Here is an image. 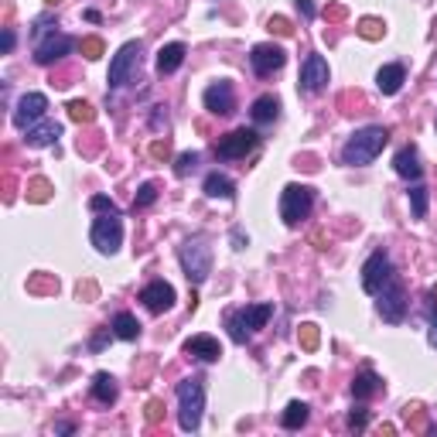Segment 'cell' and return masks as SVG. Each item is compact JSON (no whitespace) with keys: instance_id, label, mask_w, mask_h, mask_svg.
Wrapping results in <instances>:
<instances>
[{"instance_id":"obj_27","label":"cell","mask_w":437,"mask_h":437,"mask_svg":"<svg viewBox=\"0 0 437 437\" xmlns=\"http://www.w3.org/2000/svg\"><path fill=\"white\" fill-rule=\"evenodd\" d=\"M308 417H311V410H308V403H301V400H294V403H287V410H284V417H280V424H284V431H301V427L308 424Z\"/></svg>"},{"instance_id":"obj_22","label":"cell","mask_w":437,"mask_h":437,"mask_svg":"<svg viewBox=\"0 0 437 437\" xmlns=\"http://www.w3.org/2000/svg\"><path fill=\"white\" fill-rule=\"evenodd\" d=\"M181 62H184V45H181V41H171V45H164V48L158 52V72H161V76L178 72Z\"/></svg>"},{"instance_id":"obj_25","label":"cell","mask_w":437,"mask_h":437,"mask_svg":"<svg viewBox=\"0 0 437 437\" xmlns=\"http://www.w3.org/2000/svg\"><path fill=\"white\" fill-rule=\"evenodd\" d=\"M205 195H209V198H222V202H229V198L236 195V184H233V178L212 171V175L205 178Z\"/></svg>"},{"instance_id":"obj_40","label":"cell","mask_w":437,"mask_h":437,"mask_svg":"<svg viewBox=\"0 0 437 437\" xmlns=\"http://www.w3.org/2000/svg\"><path fill=\"white\" fill-rule=\"evenodd\" d=\"M144 417H147L151 424H158V420L164 417V403H161V400H147V410H144Z\"/></svg>"},{"instance_id":"obj_23","label":"cell","mask_w":437,"mask_h":437,"mask_svg":"<svg viewBox=\"0 0 437 437\" xmlns=\"http://www.w3.org/2000/svg\"><path fill=\"white\" fill-rule=\"evenodd\" d=\"M250 116H253V123H260V127H263V123H273V120L280 116V99H277V96H270V92L260 96V99L253 103Z\"/></svg>"},{"instance_id":"obj_24","label":"cell","mask_w":437,"mask_h":437,"mask_svg":"<svg viewBox=\"0 0 437 437\" xmlns=\"http://www.w3.org/2000/svg\"><path fill=\"white\" fill-rule=\"evenodd\" d=\"M113 335L116 339H123V342H137V335H140V321L130 315V311H120L116 318H113Z\"/></svg>"},{"instance_id":"obj_46","label":"cell","mask_w":437,"mask_h":437,"mask_svg":"<svg viewBox=\"0 0 437 437\" xmlns=\"http://www.w3.org/2000/svg\"><path fill=\"white\" fill-rule=\"evenodd\" d=\"M297 10H301V17H308V21L315 17V3H311V0H297Z\"/></svg>"},{"instance_id":"obj_6","label":"cell","mask_w":437,"mask_h":437,"mask_svg":"<svg viewBox=\"0 0 437 437\" xmlns=\"http://www.w3.org/2000/svg\"><path fill=\"white\" fill-rule=\"evenodd\" d=\"M315 209V191L308 184H287L280 191V219L287 226H301Z\"/></svg>"},{"instance_id":"obj_10","label":"cell","mask_w":437,"mask_h":437,"mask_svg":"<svg viewBox=\"0 0 437 437\" xmlns=\"http://www.w3.org/2000/svg\"><path fill=\"white\" fill-rule=\"evenodd\" d=\"M376 297H379V315H383V321L400 325L403 315H407V290H403V284H400L396 277H390L386 287H383Z\"/></svg>"},{"instance_id":"obj_44","label":"cell","mask_w":437,"mask_h":437,"mask_svg":"<svg viewBox=\"0 0 437 437\" xmlns=\"http://www.w3.org/2000/svg\"><path fill=\"white\" fill-rule=\"evenodd\" d=\"M79 297H96V284L92 280H79Z\"/></svg>"},{"instance_id":"obj_34","label":"cell","mask_w":437,"mask_h":437,"mask_svg":"<svg viewBox=\"0 0 437 437\" xmlns=\"http://www.w3.org/2000/svg\"><path fill=\"white\" fill-rule=\"evenodd\" d=\"M154 198H158V188L147 181V184H140L137 188V198H134V209H147V205H154Z\"/></svg>"},{"instance_id":"obj_47","label":"cell","mask_w":437,"mask_h":437,"mask_svg":"<svg viewBox=\"0 0 437 437\" xmlns=\"http://www.w3.org/2000/svg\"><path fill=\"white\" fill-rule=\"evenodd\" d=\"M0 48H3V52H10V48H14V31H10V28H3V38H0Z\"/></svg>"},{"instance_id":"obj_17","label":"cell","mask_w":437,"mask_h":437,"mask_svg":"<svg viewBox=\"0 0 437 437\" xmlns=\"http://www.w3.org/2000/svg\"><path fill=\"white\" fill-rule=\"evenodd\" d=\"M58 137H62V123H55V120H41V123L24 130V144L28 147H52Z\"/></svg>"},{"instance_id":"obj_51","label":"cell","mask_w":437,"mask_h":437,"mask_svg":"<svg viewBox=\"0 0 437 437\" xmlns=\"http://www.w3.org/2000/svg\"><path fill=\"white\" fill-rule=\"evenodd\" d=\"M45 3H52V7H55V3H58V0H45Z\"/></svg>"},{"instance_id":"obj_3","label":"cell","mask_w":437,"mask_h":437,"mask_svg":"<svg viewBox=\"0 0 437 437\" xmlns=\"http://www.w3.org/2000/svg\"><path fill=\"white\" fill-rule=\"evenodd\" d=\"M178 260H181V270L188 277V284H205L209 273H212V246L205 236H191L184 239V246L178 250Z\"/></svg>"},{"instance_id":"obj_39","label":"cell","mask_w":437,"mask_h":437,"mask_svg":"<svg viewBox=\"0 0 437 437\" xmlns=\"http://www.w3.org/2000/svg\"><path fill=\"white\" fill-rule=\"evenodd\" d=\"M151 158H154V161H168V158H171V140H168V137H164V140H154V144H151Z\"/></svg>"},{"instance_id":"obj_31","label":"cell","mask_w":437,"mask_h":437,"mask_svg":"<svg viewBox=\"0 0 437 437\" xmlns=\"http://www.w3.org/2000/svg\"><path fill=\"white\" fill-rule=\"evenodd\" d=\"M28 290H31V294H55V290H58V280L48 277V273H38V277L28 280Z\"/></svg>"},{"instance_id":"obj_29","label":"cell","mask_w":437,"mask_h":437,"mask_svg":"<svg viewBox=\"0 0 437 437\" xmlns=\"http://www.w3.org/2000/svg\"><path fill=\"white\" fill-rule=\"evenodd\" d=\"M355 31H359L365 41H379V38L386 34V24H383V21H376V17H362Z\"/></svg>"},{"instance_id":"obj_15","label":"cell","mask_w":437,"mask_h":437,"mask_svg":"<svg viewBox=\"0 0 437 437\" xmlns=\"http://www.w3.org/2000/svg\"><path fill=\"white\" fill-rule=\"evenodd\" d=\"M140 301H144V308H147L151 315H164V311H171V304H175V287H171L168 280H151V284L140 290Z\"/></svg>"},{"instance_id":"obj_48","label":"cell","mask_w":437,"mask_h":437,"mask_svg":"<svg viewBox=\"0 0 437 437\" xmlns=\"http://www.w3.org/2000/svg\"><path fill=\"white\" fill-rule=\"evenodd\" d=\"M233 243H236V250H243V246H246L250 239L243 236V229H233Z\"/></svg>"},{"instance_id":"obj_2","label":"cell","mask_w":437,"mask_h":437,"mask_svg":"<svg viewBox=\"0 0 437 437\" xmlns=\"http://www.w3.org/2000/svg\"><path fill=\"white\" fill-rule=\"evenodd\" d=\"M202 410H205V379L188 376L178 383V424L184 434H195L202 427Z\"/></svg>"},{"instance_id":"obj_13","label":"cell","mask_w":437,"mask_h":437,"mask_svg":"<svg viewBox=\"0 0 437 437\" xmlns=\"http://www.w3.org/2000/svg\"><path fill=\"white\" fill-rule=\"evenodd\" d=\"M328 62L321 58V55H308L304 58V65H301V92H308V96H315V92H321V89L328 86Z\"/></svg>"},{"instance_id":"obj_1","label":"cell","mask_w":437,"mask_h":437,"mask_svg":"<svg viewBox=\"0 0 437 437\" xmlns=\"http://www.w3.org/2000/svg\"><path fill=\"white\" fill-rule=\"evenodd\" d=\"M390 144V130L386 127H362V130H355L349 137V144L342 147V164H349V168H365V164H372L379 154H383V147Z\"/></svg>"},{"instance_id":"obj_4","label":"cell","mask_w":437,"mask_h":437,"mask_svg":"<svg viewBox=\"0 0 437 437\" xmlns=\"http://www.w3.org/2000/svg\"><path fill=\"white\" fill-rule=\"evenodd\" d=\"M72 48H76V41H72L69 34H58L48 21L38 24V31H34V62H38V65H55V62H62Z\"/></svg>"},{"instance_id":"obj_33","label":"cell","mask_w":437,"mask_h":437,"mask_svg":"<svg viewBox=\"0 0 437 437\" xmlns=\"http://www.w3.org/2000/svg\"><path fill=\"white\" fill-rule=\"evenodd\" d=\"M318 342H321V332H318V325H311V321H304L301 325V345L308 352L318 349Z\"/></svg>"},{"instance_id":"obj_32","label":"cell","mask_w":437,"mask_h":437,"mask_svg":"<svg viewBox=\"0 0 437 437\" xmlns=\"http://www.w3.org/2000/svg\"><path fill=\"white\" fill-rule=\"evenodd\" d=\"M69 116H72L76 123H92V120H96V109H92L89 103H83V99H72V103H69Z\"/></svg>"},{"instance_id":"obj_41","label":"cell","mask_w":437,"mask_h":437,"mask_svg":"<svg viewBox=\"0 0 437 437\" xmlns=\"http://www.w3.org/2000/svg\"><path fill=\"white\" fill-rule=\"evenodd\" d=\"M83 55L86 58H99L103 55V41L99 38H83Z\"/></svg>"},{"instance_id":"obj_14","label":"cell","mask_w":437,"mask_h":437,"mask_svg":"<svg viewBox=\"0 0 437 437\" xmlns=\"http://www.w3.org/2000/svg\"><path fill=\"white\" fill-rule=\"evenodd\" d=\"M250 62H253V72L266 79V76H273V72H280V69H284L287 55H284V48H280V45H270V41H263V45H257V48H253Z\"/></svg>"},{"instance_id":"obj_42","label":"cell","mask_w":437,"mask_h":437,"mask_svg":"<svg viewBox=\"0 0 437 437\" xmlns=\"http://www.w3.org/2000/svg\"><path fill=\"white\" fill-rule=\"evenodd\" d=\"M151 127H154V130H168V113H164V106H154V113H151Z\"/></svg>"},{"instance_id":"obj_18","label":"cell","mask_w":437,"mask_h":437,"mask_svg":"<svg viewBox=\"0 0 437 437\" xmlns=\"http://www.w3.org/2000/svg\"><path fill=\"white\" fill-rule=\"evenodd\" d=\"M393 168H396V175L407 178V181H420V175H424V164H420V154H417V147H414V144H410V147H403V151H396Z\"/></svg>"},{"instance_id":"obj_38","label":"cell","mask_w":437,"mask_h":437,"mask_svg":"<svg viewBox=\"0 0 437 437\" xmlns=\"http://www.w3.org/2000/svg\"><path fill=\"white\" fill-rule=\"evenodd\" d=\"M273 34H280V38H290L294 34V28H290V21L287 17H270V24H266Z\"/></svg>"},{"instance_id":"obj_26","label":"cell","mask_w":437,"mask_h":437,"mask_svg":"<svg viewBox=\"0 0 437 437\" xmlns=\"http://www.w3.org/2000/svg\"><path fill=\"white\" fill-rule=\"evenodd\" d=\"M92 400H99V403H113L116 400V379L109 376V372H96L92 376Z\"/></svg>"},{"instance_id":"obj_21","label":"cell","mask_w":437,"mask_h":437,"mask_svg":"<svg viewBox=\"0 0 437 437\" xmlns=\"http://www.w3.org/2000/svg\"><path fill=\"white\" fill-rule=\"evenodd\" d=\"M379 390H383V379H379L372 369L355 372V379H352V396H355V400H369V396H376Z\"/></svg>"},{"instance_id":"obj_19","label":"cell","mask_w":437,"mask_h":437,"mask_svg":"<svg viewBox=\"0 0 437 437\" xmlns=\"http://www.w3.org/2000/svg\"><path fill=\"white\" fill-rule=\"evenodd\" d=\"M184 355H195L198 362H219L222 345H219L212 335H191V339L184 342Z\"/></svg>"},{"instance_id":"obj_37","label":"cell","mask_w":437,"mask_h":437,"mask_svg":"<svg viewBox=\"0 0 437 437\" xmlns=\"http://www.w3.org/2000/svg\"><path fill=\"white\" fill-rule=\"evenodd\" d=\"M365 424H369V410L365 407H355L349 414V431H365Z\"/></svg>"},{"instance_id":"obj_9","label":"cell","mask_w":437,"mask_h":437,"mask_svg":"<svg viewBox=\"0 0 437 437\" xmlns=\"http://www.w3.org/2000/svg\"><path fill=\"white\" fill-rule=\"evenodd\" d=\"M257 144H260V134L239 127V130L219 137V144H215V158H222V161H239V158H246Z\"/></svg>"},{"instance_id":"obj_28","label":"cell","mask_w":437,"mask_h":437,"mask_svg":"<svg viewBox=\"0 0 437 437\" xmlns=\"http://www.w3.org/2000/svg\"><path fill=\"white\" fill-rule=\"evenodd\" d=\"M24 195H28V202H48L52 198V181L48 178H31Z\"/></svg>"},{"instance_id":"obj_12","label":"cell","mask_w":437,"mask_h":437,"mask_svg":"<svg viewBox=\"0 0 437 437\" xmlns=\"http://www.w3.org/2000/svg\"><path fill=\"white\" fill-rule=\"evenodd\" d=\"M45 109H48V99L41 92H24L17 99V106H14V127L17 130H28V127L41 123L45 120Z\"/></svg>"},{"instance_id":"obj_36","label":"cell","mask_w":437,"mask_h":437,"mask_svg":"<svg viewBox=\"0 0 437 437\" xmlns=\"http://www.w3.org/2000/svg\"><path fill=\"white\" fill-rule=\"evenodd\" d=\"M89 209H92V212H99V215H103V212H120V209H116V202H113V198H106V195H92V198H89Z\"/></svg>"},{"instance_id":"obj_50","label":"cell","mask_w":437,"mask_h":437,"mask_svg":"<svg viewBox=\"0 0 437 437\" xmlns=\"http://www.w3.org/2000/svg\"><path fill=\"white\" fill-rule=\"evenodd\" d=\"M72 431H76L72 424H55V434H72Z\"/></svg>"},{"instance_id":"obj_16","label":"cell","mask_w":437,"mask_h":437,"mask_svg":"<svg viewBox=\"0 0 437 437\" xmlns=\"http://www.w3.org/2000/svg\"><path fill=\"white\" fill-rule=\"evenodd\" d=\"M202 99H205V109L215 113V116H229L236 109V92H233V83H226V79L212 83V86L205 89Z\"/></svg>"},{"instance_id":"obj_43","label":"cell","mask_w":437,"mask_h":437,"mask_svg":"<svg viewBox=\"0 0 437 437\" xmlns=\"http://www.w3.org/2000/svg\"><path fill=\"white\" fill-rule=\"evenodd\" d=\"M427 301H431V332H427V339H431V345L437 349V308H434V294H431Z\"/></svg>"},{"instance_id":"obj_11","label":"cell","mask_w":437,"mask_h":437,"mask_svg":"<svg viewBox=\"0 0 437 437\" xmlns=\"http://www.w3.org/2000/svg\"><path fill=\"white\" fill-rule=\"evenodd\" d=\"M393 277V263L386 257V250H376L365 266H362V290L365 294H379L383 287H386V280Z\"/></svg>"},{"instance_id":"obj_7","label":"cell","mask_w":437,"mask_h":437,"mask_svg":"<svg viewBox=\"0 0 437 437\" xmlns=\"http://www.w3.org/2000/svg\"><path fill=\"white\" fill-rule=\"evenodd\" d=\"M140 52H144V45H140V41H127V45L113 55V62H109V86L123 89V86H130V83L137 79V69H140Z\"/></svg>"},{"instance_id":"obj_35","label":"cell","mask_w":437,"mask_h":437,"mask_svg":"<svg viewBox=\"0 0 437 437\" xmlns=\"http://www.w3.org/2000/svg\"><path fill=\"white\" fill-rule=\"evenodd\" d=\"M195 164H198V154H195V151H188V154H178V161H175V175H178V178L191 175V171H195Z\"/></svg>"},{"instance_id":"obj_8","label":"cell","mask_w":437,"mask_h":437,"mask_svg":"<svg viewBox=\"0 0 437 437\" xmlns=\"http://www.w3.org/2000/svg\"><path fill=\"white\" fill-rule=\"evenodd\" d=\"M92 246L106 257H113L123 243V222H120V212H103L96 222H92V233H89Z\"/></svg>"},{"instance_id":"obj_5","label":"cell","mask_w":437,"mask_h":437,"mask_svg":"<svg viewBox=\"0 0 437 437\" xmlns=\"http://www.w3.org/2000/svg\"><path fill=\"white\" fill-rule=\"evenodd\" d=\"M270 315H273V308L270 304H246V308H239V311H229V318H226V328H229V339L233 342H250V335L253 332H260L263 325L270 321Z\"/></svg>"},{"instance_id":"obj_20","label":"cell","mask_w":437,"mask_h":437,"mask_svg":"<svg viewBox=\"0 0 437 437\" xmlns=\"http://www.w3.org/2000/svg\"><path fill=\"white\" fill-rule=\"evenodd\" d=\"M403 83H407V69L403 65H383L379 72H376V86H379V92L383 96H396L400 89H403Z\"/></svg>"},{"instance_id":"obj_45","label":"cell","mask_w":437,"mask_h":437,"mask_svg":"<svg viewBox=\"0 0 437 437\" xmlns=\"http://www.w3.org/2000/svg\"><path fill=\"white\" fill-rule=\"evenodd\" d=\"M325 17H328V21H342V17H345V7H342V3H335V7H328V10H325Z\"/></svg>"},{"instance_id":"obj_49","label":"cell","mask_w":437,"mask_h":437,"mask_svg":"<svg viewBox=\"0 0 437 437\" xmlns=\"http://www.w3.org/2000/svg\"><path fill=\"white\" fill-rule=\"evenodd\" d=\"M103 345H106V332H99V335L92 339V352H99V349H103Z\"/></svg>"},{"instance_id":"obj_30","label":"cell","mask_w":437,"mask_h":437,"mask_svg":"<svg viewBox=\"0 0 437 437\" xmlns=\"http://www.w3.org/2000/svg\"><path fill=\"white\" fill-rule=\"evenodd\" d=\"M410 205H414V219H424L427 215V188L417 184V181L410 188Z\"/></svg>"}]
</instances>
